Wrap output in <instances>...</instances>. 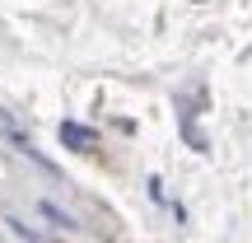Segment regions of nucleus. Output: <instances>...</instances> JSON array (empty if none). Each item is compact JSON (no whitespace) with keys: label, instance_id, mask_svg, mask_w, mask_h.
I'll return each instance as SVG.
<instances>
[{"label":"nucleus","instance_id":"nucleus-2","mask_svg":"<svg viewBox=\"0 0 252 243\" xmlns=\"http://www.w3.org/2000/svg\"><path fill=\"white\" fill-rule=\"evenodd\" d=\"M37 215H42V220H52L56 229H80V220H75L70 210H61V206H56V201H47V197L37 201Z\"/></svg>","mask_w":252,"mask_h":243},{"label":"nucleus","instance_id":"nucleus-1","mask_svg":"<svg viewBox=\"0 0 252 243\" xmlns=\"http://www.w3.org/2000/svg\"><path fill=\"white\" fill-rule=\"evenodd\" d=\"M61 145L65 150H94V145H98V131H94V126H80V122H61Z\"/></svg>","mask_w":252,"mask_h":243},{"label":"nucleus","instance_id":"nucleus-3","mask_svg":"<svg viewBox=\"0 0 252 243\" xmlns=\"http://www.w3.org/2000/svg\"><path fill=\"white\" fill-rule=\"evenodd\" d=\"M5 225H9V229H14V234H19V239H28V243H52V239H47V234H42V229H33V225H24V220H19V215H14V210H5Z\"/></svg>","mask_w":252,"mask_h":243}]
</instances>
